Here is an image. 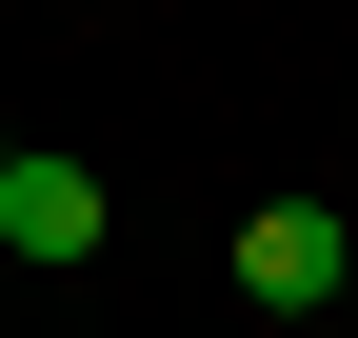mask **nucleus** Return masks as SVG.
<instances>
[{
  "mask_svg": "<svg viewBox=\"0 0 358 338\" xmlns=\"http://www.w3.org/2000/svg\"><path fill=\"white\" fill-rule=\"evenodd\" d=\"M358 279V219H319V199H239V299H279V318H319Z\"/></svg>",
  "mask_w": 358,
  "mask_h": 338,
  "instance_id": "nucleus-1",
  "label": "nucleus"
},
{
  "mask_svg": "<svg viewBox=\"0 0 358 338\" xmlns=\"http://www.w3.org/2000/svg\"><path fill=\"white\" fill-rule=\"evenodd\" d=\"M0 259H100V179H80V140L0 159Z\"/></svg>",
  "mask_w": 358,
  "mask_h": 338,
  "instance_id": "nucleus-2",
  "label": "nucleus"
}]
</instances>
